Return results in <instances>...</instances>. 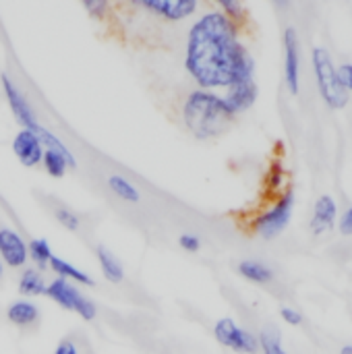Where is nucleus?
<instances>
[{"mask_svg": "<svg viewBox=\"0 0 352 354\" xmlns=\"http://www.w3.org/2000/svg\"><path fill=\"white\" fill-rule=\"evenodd\" d=\"M185 71L197 89L224 91L232 83L255 77V58L241 41V25L218 8L201 12L187 31Z\"/></svg>", "mask_w": 352, "mask_h": 354, "instance_id": "obj_1", "label": "nucleus"}, {"mask_svg": "<svg viewBox=\"0 0 352 354\" xmlns=\"http://www.w3.org/2000/svg\"><path fill=\"white\" fill-rule=\"evenodd\" d=\"M234 118L237 114L228 108L220 91L195 87L183 102V122L187 131L199 141H210L224 135Z\"/></svg>", "mask_w": 352, "mask_h": 354, "instance_id": "obj_2", "label": "nucleus"}, {"mask_svg": "<svg viewBox=\"0 0 352 354\" xmlns=\"http://www.w3.org/2000/svg\"><path fill=\"white\" fill-rule=\"evenodd\" d=\"M313 68H315V79L319 93L324 102L332 110H342L349 104V91L342 87L338 79V71L334 66V60L326 48H313Z\"/></svg>", "mask_w": 352, "mask_h": 354, "instance_id": "obj_3", "label": "nucleus"}, {"mask_svg": "<svg viewBox=\"0 0 352 354\" xmlns=\"http://www.w3.org/2000/svg\"><path fill=\"white\" fill-rule=\"evenodd\" d=\"M293 209H295V191L286 189L276 197V201L268 209H263L251 220V230L257 236L272 241L286 230V226L293 220Z\"/></svg>", "mask_w": 352, "mask_h": 354, "instance_id": "obj_4", "label": "nucleus"}, {"mask_svg": "<svg viewBox=\"0 0 352 354\" xmlns=\"http://www.w3.org/2000/svg\"><path fill=\"white\" fill-rule=\"evenodd\" d=\"M46 297L56 303L60 309L64 311H73L77 313L83 322H93L98 317V307L95 303L85 297L77 284L73 282H66L62 278H54L48 282V290H46Z\"/></svg>", "mask_w": 352, "mask_h": 354, "instance_id": "obj_5", "label": "nucleus"}, {"mask_svg": "<svg viewBox=\"0 0 352 354\" xmlns=\"http://www.w3.org/2000/svg\"><path fill=\"white\" fill-rule=\"evenodd\" d=\"M214 336L216 340L234 351L239 354H257L259 353V342H257V336L251 334L249 330L241 328L232 317H222L216 322L214 326Z\"/></svg>", "mask_w": 352, "mask_h": 354, "instance_id": "obj_6", "label": "nucleus"}, {"mask_svg": "<svg viewBox=\"0 0 352 354\" xmlns=\"http://www.w3.org/2000/svg\"><path fill=\"white\" fill-rule=\"evenodd\" d=\"M0 85H2V93L6 97V104H8L15 120L19 122V127L21 129H35L39 124L37 112L31 106V102L27 100V95L23 93V89L8 75H0Z\"/></svg>", "mask_w": 352, "mask_h": 354, "instance_id": "obj_7", "label": "nucleus"}, {"mask_svg": "<svg viewBox=\"0 0 352 354\" xmlns=\"http://www.w3.org/2000/svg\"><path fill=\"white\" fill-rule=\"evenodd\" d=\"M133 6L143 8L145 12L168 21V23H180L191 19L199 10L197 0H137Z\"/></svg>", "mask_w": 352, "mask_h": 354, "instance_id": "obj_8", "label": "nucleus"}, {"mask_svg": "<svg viewBox=\"0 0 352 354\" xmlns=\"http://www.w3.org/2000/svg\"><path fill=\"white\" fill-rule=\"evenodd\" d=\"M0 261L8 270H23L29 263L27 241L15 228L0 226Z\"/></svg>", "mask_w": 352, "mask_h": 354, "instance_id": "obj_9", "label": "nucleus"}, {"mask_svg": "<svg viewBox=\"0 0 352 354\" xmlns=\"http://www.w3.org/2000/svg\"><path fill=\"white\" fill-rule=\"evenodd\" d=\"M10 149L15 153V158L19 160L21 166L25 168H35L41 166V158H44V145L35 133V129H19L12 137Z\"/></svg>", "mask_w": 352, "mask_h": 354, "instance_id": "obj_10", "label": "nucleus"}, {"mask_svg": "<svg viewBox=\"0 0 352 354\" xmlns=\"http://www.w3.org/2000/svg\"><path fill=\"white\" fill-rule=\"evenodd\" d=\"M257 93H259V89H257V83L253 77V79H243V81L232 83L228 89H224L222 97L234 114H241V112H247L255 104Z\"/></svg>", "mask_w": 352, "mask_h": 354, "instance_id": "obj_11", "label": "nucleus"}, {"mask_svg": "<svg viewBox=\"0 0 352 354\" xmlns=\"http://www.w3.org/2000/svg\"><path fill=\"white\" fill-rule=\"evenodd\" d=\"M299 68H301V56H299V37L295 27L284 29V77L290 93H299Z\"/></svg>", "mask_w": 352, "mask_h": 354, "instance_id": "obj_12", "label": "nucleus"}, {"mask_svg": "<svg viewBox=\"0 0 352 354\" xmlns=\"http://www.w3.org/2000/svg\"><path fill=\"white\" fill-rule=\"evenodd\" d=\"M6 322L19 330H31L39 324L41 311L33 301L27 299H17L6 307Z\"/></svg>", "mask_w": 352, "mask_h": 354, "instance_id": "obj_13", "label": "nucleus"}, {"mask_svg": "<svg viewBox=\"0 0 352 354\" xmlns=\"http://www.w3.org/2000/svg\"><path fill=\"white\" fill-rule=\"evenodd\" d=\"M336 216H338V207H336L334 197L322 195L315 201V209H313V218H311L309 226H311V230L315 234L330 232L334 228V224H336Z\"/></svg>", "mask_w": 352, "mask_h": 354, "instance_id": "obj_14", "label": "nucleus"}, {"mask_svg": "<svg viewBox=\"0 0 352 354\" xmlns=\"http://www.w3.org/2000/svg\"><path fill=\"white\" fill-rule=\"evenodd\" d=\"M17 288H19V295H21V297H27V299L46 297L48 280L44 278V272L35 270L33 266H27V268H23L21 274H19Z\"/></svg>", "mask_w": 352, "mask_h": 354, "instance_id": "obj_15", "label": "nucleus"}, {"mask_svg": "<svg viewBox=\"0 0 352 354\" xmlns=\"http://www.w3.org/2000/svg\"><path fill=\"white\" fill-rule=\"evenodd\" d=\"M48 270H52V272L56 274V278H62V280H66V282L81 284V286H89V288L95 286L93 278H91L87 272L79 270L77 266H73L71 261H66V259H62V257H56V255H54L52 261H50V266H48Z\"/></svg>", "mask_w": 352, "mask_h": 354, "instance_id": "obj_16", "label": "nucleus"}, {"mask_svg": "<svg viewBox=\"0 0 352 354\" xmlns=\"http://www.w3.org/2000/svg\"><path fill=\"white\" fill-rule=\"evenodd\" d=\"M95 259L100 263V270H102V276L110 282V284H120L124 280V268L120 263V259L110 251L106 249L104 245H98L95 247Z\"/></svg>", "mask_w": 352, "mask_h": 354, "instance_id": "obj_17", "label": "nucleus"}, {"mask_svg": "<svg viewBox=\"0 0 352 354\" xmlns=\"http://www.w3.org/2000/svg\"><path fill=\"white\" fill-rule=\"evenodd\" d=\"M35 133H37V137H39V141H41V145H44V151H56V153H60V156L68 162V168H77V160H75L73 151L62 143V139H60L56 133L48 131V129L41 127V124L35 127Z\"/></svg>", "mask_w": 352, "mask_h": 354, "instance_id": "obj_18", "label": "nucleus"}, {"mask_svg": "<svg viewBox=\"0 0 352 354\" xmlns=\"http://www.w3.org/2000/svg\"><path fill=\"white\" fill-rule=\"evenodd\" d=\"M108 189L112 191V195H116L120 201L124 203H139L141 201V193L139 189L122 174H110L108 176Z\"/></svg>", "mask_w": 352, "mask_h": 354, "instance_id": "obj_19", "label": "nucleus"}, {"mask_svg": "<svg viewBox=\"0 0 352 354\" xmlns=\"http://www.w3.org/2000/svg\"><path fill=\"white\" fill-rule=\"evenodd\" d=\"M27 255H29V261L33 263V268L39 272L48 270V266L54 257L52 247L46 239H31L27 243Z\"/></svg>", "mask_w": 352, "mask_h": 354, "instance_id": "obj_20", "label": "nucleus"}, {"mask_svg": "<svg viewBox=\"0 0 352 354\" xmlns=\"http://www.w3.org/2000/svg\"><path fill=\"white\" fill-rule=\"evenodd\" d=\"M239 274L249 280V282H255V284H270L274 280V272L261 263V261H253V259H245L239 263Z\"/></svg>", "mask_w": 352, "mask_h": 354, "instance_id": "obj_21", "label": "nucleus"}, {"mask_svg": "<svg viewBox=\"0 0 352 354\" xmlns=\"http://www.w3.org/2000/svg\"><path fill=\"white\" fill-rule=\"evenodd\" d=\"M257 342H259V351L263 354H288L282 346V336H280V330L274 328V326H268L259 332L257 336Z\"/></svg>", "mask_w": 352, "mask_h": 354, "instance_id": "obj_22", "label": "nucleus"}, {"mask_svg": "<svg viewBox=\"0 0 352 354\" xmlns=\"http://www.w3.org/2000/svg\"><path fill=\"white\" fill-rule=\"evenodd\" d=\"M41 166H44L46 174L52 176V178H62L66 174V170H68V162L56 151H44Z\"/></svg>", "mask_w": 352, "mask_h": 354, "instance_id": "obj_23", "label": "nucleus"}, {"mask_svg": "<svg viewBox=\"0 0 352 354\" xmlns=\"http://www.w3.org/2000/svg\"><path fill=\"white\" fill-rule=\"evenodd\" d=\"M218 10L224 17H228L232 23H237V25H241L245 21V15H247V8L239 0H220L218 2Z\"/></svg>", "mask_w": 352, "mask_h": 354, "instance_id": "obj_24", "label": "nucleus"}, {"mask_svg": "<svg viewBox=\"0 0 352 354\" xmlns=\"http://www.w3.org/2000/svg\"><path fill=\"white\" fill-rule=\"evenodd\" d=\"M54 218H56V222H58L62 228H66L68 232H77V230L81 228V216L75 214V212L68 209V207H56V209H54Z\"/></svg>", "mask_w": 352, "mask_h": 354, "instance_id": "obj_25", "label": "nucleus"}, {"mask_svg": "<svg viewBox=\"0 0 352 354\" xmlns=\"http://www.w3.org/2000/svg\"><path fill=\"white\" fill-rule=\"evenodd\" d=\"M81 6H83L85 12H87L91 19H95V21H104V19L110 15V10H112V4H110L108 0H83Z\"/></svg>", "mask_w": 352, "mask_h": 354, "instance_id": "obj_26", "label": "nucleus"}, {"mask_svg": "<svg viewBox=\"0 0 352 354\" xmlns=\"http://www.w3.org/2000/svg\"><path fill=\"white\" fill-rule=\"evenodd\" d=\"M282 185H284V168H282L280 162H272V166L268 170V176H266V187H268V191L276 193V191L282 189Z\"/></svg>", "mask_w": 352, "mask_h": 354, "instance_id": "obj_27", "label": "nucleus"}, {"mask_svg": "<svg viewBox=\"0 0 352 354\" xmlns=\"http://www.w3.org/2000/svg\"><path fill=\"white\" fill-rule=\"evenodd\" d=\"M178 247L185 249L187 253H197L201 249V241L197 234H191V232H185L178 236Z\"/></svg>", "mask_w": 352, "mask_h": 354, "instance_id": "obj_28", "label": "nucleus"}, {"mask_svg": "<svg viewBox=\"0 0 352 354\" xmlns=\"http://www.w3.org/2000/svg\"><path fill=\"white\" fill-rule=\"evenodd\" d=\"M336 71H338V79H340L342 87L346 91H352V62H346V64L338 66Z\"/></svg>", "mask_w": 352, "mask_h": 354, "instance_id": "obj_29", "label": "nucleus"}, {"mask_svg": "<svg viewBox=\"0 0 352 354\" xmlns=\"http://www.w3.org/2000/svg\"><path fill=\"white\" fill-rule=\"evenodd\" d=\"M52 354H81V353H79V346H77V342H75L73 338H62V340L56 344V348H54V353Z\"/></svg>", "mask_w": 352, "mask_h": 354, "instance_id": "obj_30", "label": "nucleus"}, {"mask_svg": "<svg viewBox=\"0 0 352 354\" xmlns=\"http://www.w3.org/2000/svg\"><path fill=\"white\" fill-rule=\"evenodd\" d=\"M280 315H282V319H284L288 326H301V324H303V315H301L297 309H293V307H282Z\"/></svg>", "mask_w": 352, "mask_h": 354, "instance_id": "obj_31", "label": "nucleus"}, {"mask_svg": "<svg viewBox=\"0 0 352 354\" xmlns=\"http://www.w3.org/2000/svg\"><path fill=\"white\" fill-rule=\"evenodd\" d=\"M340 232L342 234H352V205L351 209L342 216V220H340Z\"/></svg>", "mask_w": 352, "mask_h": 354, "instance_id": "obj_32", "label": "nucleus"}, {"mask_svg": "<svg viewBox=\"0 0 352 354\" xmlns=\"http://www.w3.org/2000/svg\"><path fill=\"white\" fill-rule=\"evenodd\" d=\"M340 354H352V344H349V346H344V348L340 351Z\"/></svg>", "mask_w": 352, "mask_h": 354, "instance_id": "obj_33", "label": "nucleus"}, {"mask_svg": "<svg viewBox=\"0 0 352 354\" xmlns=\"http://www.w3.org/2000/svg\"><path fill=\"white\" fill-rule=\"evenodd\" d=\"M4 274H6V268H4L2 261H0V282H2V278H4Z\"/></svg>", "mask_w": 352, "mask_h": 354, "instance_id": "obj_34", "label": "nucleus"}]
</instances>
